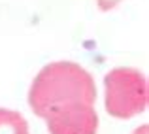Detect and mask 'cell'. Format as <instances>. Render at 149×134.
Returning <instances> with one entry per match:
<instances>
[{
  "label": "cell",
  "mask_w": 149,
  "mask_h": 134,
  "mask_svg": "<svg viewBox=\"0 0 149 134\" xmlns=\"http://www.w3.org/2000/svg\"><path fill=\"white\" fill-rule=\"evenodd\" d=\"M132 134H149V125H142V127H138Z\"/></svg>",
  "instance_id": "8992f818"
},
{
  "label": "cell",
  "mask_w": 149,
  "mask_h": 134,
  "mask_svg": "<svg viewBox=\"0 0 149 134\" xmlns=\"http://www.w3.org/2000/svg\"><path fill=\"white\" fill-rule=\"evenodd\" d=\"M0 134H30L29 123L15 110L0 108Z\"/></svg>",
  "instance_id": "277c9868"
},
{
  "label": "cell",
  "mask_w": 149,
  "mask_h": 134,
  "mask_svg": "<svg viewBox=\"0 0 149 134\" xmlns=\"http://www.w3.org/2000/svg\"><path fill=\"white\" fill-rule=\"evenodd\" d=\"M96 85L81 64L72 61H55L45 64L32 80L29 106L38 117L45 119L49 112L66 104H95Z\"/></svg>",
  "instance_id": "6da1fadb"
},
{
  "label": "cell",
  "mask_w": 149,
  "mask_h": 134,
  "mask_svg": "<svg viewBox=\"0 0 149 134\" xmlns=\"http://www.w3.org/2000/svg\"><path fill=\"white\" fill-rule=\"evenodd\" d=\"M149 85L138 68L117 66L104 77V108L115 119H132L147 110Z\"/></svg>",
  "instance_id": "7a4b0ae2"
},
{
  "label": "cell",
  "mask_w": 149,
  "mask_h": 134,
  "mask_svg": "<svg viewBox=\"0 0 149 134\" xmlns=\"http://www.w3.org/2000/svg\"><path fill=\"white\" fill-rule=\"evenodd\" d=\"M49 134H96L98 113L95 104H66L45 115Z\"/></svg>",
  "instance_id": "3957f363"
},
{
  "label": "cell",
  "mask_w": 149,
  "mask_h": 134,
  "mask_svg": "<svg viewBox=\"0 0 149 134\" xmlns=\"http://www.w3.org/2000/svg\"><path fill=\"white\" fill-rule=\"evenodd\" d=\"M123 2V0H96V4H98V8L102 11H109L113 10L115 6H119V4Z\"/></svg>",
  "instance_id": "5b68a950"
}]
</instances>
